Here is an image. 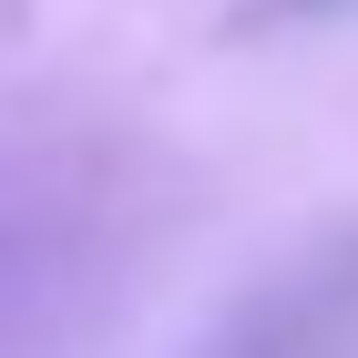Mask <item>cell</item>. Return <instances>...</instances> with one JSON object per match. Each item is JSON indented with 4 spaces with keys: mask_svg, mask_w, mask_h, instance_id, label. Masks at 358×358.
Listing matches in <instances>:
<instances>
[{
    "mask_svg": "<svg viewBox=\"0 0 358 358\" xmlns=\"http://www.w3.org/2000/svg\"><path fill=\"white\" fill-rule=\"evenodd\" d=\"M103 266V205L72 174L0 164V358H31L72 328Z\"/></svg>",
    "mask_w": 358,
    "mask_h": 358,
    "instance_id": "1",
    "label": "cell"
},
{
    "mask_svg": "<svg viewBox=\"0 0 358 358\" xmlns=\"http://www.w3.org/2000/svg\"><path fill=\"white\" fill-rule=\"evenodd\" d=\"M205 358H358V236L246 297Z\"/></svg>",
    "mask_w": 358,
    "mask_h": 358,
    "instance_id": "2",
    "label": "cell"
},
{
    "mask_svg": "<svg viewBox=\"0 0 358 358\" xmlns=\"http://www.w3.org/2000/svg\"><path fill=\"white\" fill-rule=\"evenodd\" d=\"M358 0H246L236 31H317V21H348Z\"/></svg>",
    "mask_w": 358,
    "mask_h": 358,
    "instance_id": "3",
    "label": "cell"
}]
</instances>
